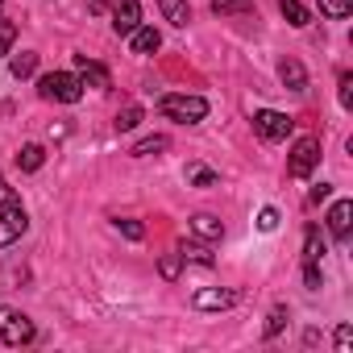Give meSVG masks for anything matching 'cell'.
<instances>
[{"mask_svg":"<svg viewBox=\"0 0 353 353\" xmlns=\"http://www.w3.org/2000/svg\"><path fill=\"white\" fill-rule=\"evenodd\" d=\"M303 287H307V291H320V287H324V274H320L316 262H303Z\"/></svg>","mask_w":353,"mask_h":353,"instance_id":"obj_29","label":"cell"},{"mask_svg":"<svg viewBox=\"0 0 353 353\" xmlns=\"http://www.w3.org/2000/svg\"><path fill=\"white\" fill-rule=\"evenodd\" d=\"M9 71H13V79H30V75L38 71V54H34V50H21V54L9 63Z\"/></svg>","mask_w":353,"mask_h":353,"instance_id":"obj_18","label":"cell"},{"mask_svg":"<svg viewBox=\"0 0 353 353\" xmlns=\"http://www.w3.org/2000/svg\"><path fill=\"white\" fill-rule=\"evenodd\" d=\"M179 262H200V266H212L216 258L208 254V245H196V241H183V245H179Z\"/></svg>","mask_w":353,"mask_h":353,"instance_id":"obj_19","label":"cell"},{"mask_svg":"<svg viewBox=\"0 0 353 353\" xmlns=\"http://www.w3.org/2000/svg\"><path fill=\"white\" fill-rule=\"evenodd\" d=\"M192 233L204 237V241H221V237H225V225H221L212 212H196V216H192Z\"/></svg>","mask_w":353,"mask_h":353,"instance_id":"obj_12","label":"cell"},{"mask_svg":"<svg viewBox=\"0 0 353 353\" xmlns=\"http://www.w3.org/2000/svg\"><path fill=\"white\" fill-rule=\"evenodd\" d=\"M0 5H5V0H0Z\"/></svg>","mask_w":353,"mask_h":353,"instance_id":"obj_35","label":"cell"},{"mask_svg":"<svg viewBox=\"0 0 353 353\" xmlns=\"http://www.w3.org/2000/svg\"><path fill=\"white\" fill-rule=\"evenodd\" d=\"M13 42H17V26H13L5 13H0V59H5V54L13 50Z\"/></svg>","mask_w":353,"mask_h":353,"instance_id":"obj_24","label":"cell"},{"mask_svg":"<svg viewBox=\"0 0 353 353\" xmlns=\"http://www.w3.org/2000/svg\"><path fill=\"white\" fill-rule=\"evenodd\" d=\"M291 117L287 112H274V108H258L254 112V129H258V137L262 141H283L287 133H291Z\"/></svg>","mask_w":353,"mask_h":353,"instance_id":"obj_6","label":"cell"},{"mask_svg":"<svg viewBox=\"0 0 353 353\" xmlns=\"http://www.w3.org/2000/svg\"><path fill=\"white\" fill-rule=\"evenodd\" d=\"M158 270H162V279H179V254H166Z\"/></svg>","mask_w":353,"mask_h":353,"instance_id":"obj_31","label":"cell"},{"mask_svg":"<svg viewBox=\"0 0 353 353\" xmlns=\"http://www.w3.org/2000/svg\"><path fill=\"white\" fill-rule=\"evenodd\" d=\"M170 121H179V125H200L204 117H208V100L204 96H162V104H158Z\"/></svg>","mask_w":353,"mask_h":353,"instance_id":"obj_2","label":"cell"},{"mask_svg":"<svg viewBox=\"0 0 353 353\" xmlns=\"http://www.w3.org/2000/svg\"><path fill=\"white\" fill-rule=\"evenodd\" d=\"M258 229H262V233H274V229H279V208H262V212H258Z\"/></svg>","mask_w":353,"mask_h":353,"instance_id":"obj_30","label":"cell"},{"mask_svg":"<svg viewBox=\"0 0 353 353\" xmlns=\"http://www.w3.org/2000/svg\"><path fill=\"white\" fill-rule=\"evenodd\" d=\"M117 233H125L129 241H141V237H145V225H141V221H129V216H121V221H117Z\"/></svg>","mask_w":353,"mask_h":353,"instance_id":"obj_27","label":"cell"},{"mask_svg":"<svg viewBox=\"0 0 353 353\" xmlns=\"http://www.w3.org/2000/svg\"><path fill=\"white\" fill-rule=\"evenodd\" d=\"M349 229H353V204L349 200H336L332 212H328V233L336 241H349Z\"/></svg>","mask_w":353,"mask_h":353,"instance_id":"obj_10","label":"cell"},{"mask_svg":"<svg viewBox=\"0 0 353 353\" xmlns=\"http://www.w3.org/2000/svg\"><path fill=\"white\" fill-rule=\"evenodd\" d=\"M320 13L332 17V21H345L353 13V0H320Z\"/></svg>","mask_w":353,"mask_h":353,"instance_id":"obj_22","label":"cell"},{"mask_svg":"<svg viewBox=\"0 0 353 353\" xmlns=\"http://www.w3.org/2000/svg\"><path fill=\"white\" fill-rule=\"evenodd\" d=\"M233 303H237V295L225 291V287H200V291L192 295V307H196V312H229Z\"/></svg>","mask_w":353,"mask_h":353,"instance_id":"obj_7","label":"cell"},{"mask_svg":"<svg viewBox=\"0 0 353 353\" xmlns=\"http://www.w3.org/2000/svg\"><path fill=\"white\" fill-rule=\"evenodd\" d=\"M320 162V141L316 137H299L291 145V158H287V170H291V179H307V174L316 170Z\"/></svg>","mask_w":353,"mask_h":353,"instance_id":"obj_5","label":"cell"},{"mask_svg":"<svg viewBox=\"0 0 353 353\" xmlns=\"http://www.w3.org/2000/svg\"><path fill=\"white\" fill-rule=\"evenodd\" d=\"M166 145H170V141H166L162 133H154V137H141V141H137L129 154H133V158H150V154H162Z\"/></svg>","mask_w":353,"mask_h":353,"instance_id":"obj_21","label":"cell"},{"mask_svg":"<svg viewBox=\"0 0 353 353\" xmlns=\"http://www.w3.org/2000/svg\"><path fill=\"white\" fill-rule=\"evenodd\" d=\"M332 196V183H320L316 192H312V204H320V200H328Z\"/></svg>","mask_w":353,"mask_h":353,"instance_id":"obj_33","label":"cell"},{"mask_svg":"<svg viewBox=\"0 0 353 353\" xmlns=\"http://www.w3.org/2000/svg\"><path fill=\"white\" fill-rule=\"evenodd\" d=\"M30 229V216L21 208V200L0 204V250H9L13 241H21V233Z\"/></svg>","mask_w":353,"mask_h":353,"instance_id":"obj_4","label":"cell"},{"mask_svg":"<svg viewBox=\"0 0 353 353\" xmlns=\"http://www.w3.org/2000/svg\"><path fill=\"white\" fill-rule=\"evenodd\" d=\"M42 162H46V150H42L38 141L21 145V154H17V166H21V170H30V174H34V170H42Z\"/></svg>","mask_w":353,"mask_h":353,"instance_id":"obj_16","label":"cell"},{"mask_svg":"<svg viewBox=\"0 0 353 353\" xmlns=\"http://www.w3.org/2000/svg\"><path fill=\"white\" fill-rule=\"evenodd\" d=\"M158 9H162V17L170 21V26H188L192 21V9H188V0H158Z\"/></svg>","mask_w":353,"mask_h":353,"instance_id":"obj_14","label":"cell"},{"mask_svg":"<svg viewBox=\"0 0 353 353\" xmlns=\"http://www.w3.org/2000/svg\"><path fill=\"white\" fill-rule=\"evenodd\" d=\"M254 9V0H212V13L221 17H233V13H250Z\"/></svg>","mask_w":353,"mask_h":353,"instance_id":"obj_23","label":"cell"},{"mask_svg":"<svg viewBox=\"0 0 353 353\" xmlns=\"http://www.w3.org/2000/svg\"><path fill=\"white\" fill-rule=\"evenodd\" d=\"M279 9H283V17H287V26H295V30H303L312 17H307V9L299 5V0H279Z\"/></svg>","mask_w":353,"mask_h":353,"instance_id":"obj_20","label":"cell"},{"mask_svg":"<svg viewBox=\"0 0 353 353\" xmlns=\"http://www.w3.org/2000/svg\"><path fill=\"white\" fill-rule=\"evenodd\" d=\"M336 100H341V108H353V75L349 71L336 79Z\"/></svg>","mask_w":353,"mask_h":353,"instance_id":"obj_26","label":"cell"},{"mask_svg":"<svg viewBox=\"0 0 353 353\" xmlns=\"http://www.w3.org/2000/svg\"><path fill=\"white\" fill-rule=\"evenodd\" d=\"M279 75H283V83H287L291 92H307V71H303V63H299V59H283Z\"/></svg>","mask_w":353,"mask_h":353,"instance_id":"obj_13","label":"cell"},{"mask_svg":"<svg viewBox=\"0 0 353 353\" xmlns=\"http://www.w3.org/2000/svg\"><path fill=\"white\" fill-rule=\"evenodd\" d=\"M38 336L34 320L26 312H13V307H0V341L5 345H30Z\"/></svg>","mask_w":353,"mask_h":353,"instance_id":"obj_3","label":"cell"},{"mask_svg":"<svg viewBox=\"0 0 353 353\" xmlns=\"http://www.w3.org/2000/svg\"><path fill=\"white\" fill-rule=\"evenodd\" d=\"M129 42H133V54H154V50L162 46V34H158L154 26H137V30L129 34Z\"/></svg>","mask_w":353,"mask_h":353,"instance_id":"obj_11","label":"cell"},{"mask_svg":"<svg viewBox=\"0 0 353 353\" xmlns=\"http://www.w3.org/2000/svg\"><path fill=\"white\" fill-rule=\"evenodd\" d=\"M188 183H192V188H216L221 174H216L212 166H204V162H188Z\"/></svg>","mask_w":353,"mask_h":353,"instance_id":"obj_15","label":"cell"},{"mask_svg":"<svg viewBox=\"0 0 353 353\" xmlns=\"http://www.w3.org/2000/svg\"><path fill=\"white\" fill-rule=\"evenodd\" d=\"M320 258H324V237L316 225H307L303 229V262H320Z\"/></svg>","mask_w":353,"mask_h":353,"instance_id":"obj_17","label":"cell"},{"mask_svg":"<svg viewBox=\"0 0 353 353\" xmlns=\"http://www.w3.org/2000/svg\"><path fill=\"white\" fill-rule=\"evenodd\" d=\"M283 324H287V307L279 303V307H270V316H266V336H279Z\"/></svg>","mask_w":353,"mask_h":353,"instance_id":"obj_28","label":"cell"},{"mask_svg":"<svg viewBox=\"0 0 353 353\" xmlns=\"http://www.w3.org/2000/svg\"><path fill=\"white\" fill-rule=\"evenodd\" d=\"M137 121H141V108H137V104H129L125 112H117V133H129V129H137Z\"/></svg>","mask_w":353,"mask_h":353,"instance_id":"obj_25","label":"cell"},{"mask_svg":"<svg viewBox=\"0 0 353 353\" xmlns=\"http://www.w3.org/2000/svg\"><path fill=\"white\" fill-rule=\"evenodd\" d=\"M75 67H79V83H83V88H96V92H108V88H112V75H108V67H100L96 59H88V54H75Z\"/></svg>","mask_w":353,"mask_h":353,"instance_id":"obj_8","label":"cell"},{"mask_svg":"<svg viewBox=\"0 0 353 353\" xmlns=\"http://www.w3.org/2000/svg\"><path fill=\"white\" fill-rule=\"evenodd\" d=\"M9 200H17V196H13V188L5 183V174H0V204H9Z\"/></svg>","mask_w":353,"mask_h":353,"instance_id":"obj_34","label":"cell"},{"mask_svg":"<svg viewBox=\"0 0 353 353\" xmlns=\"http://www.w3.org/2000/svg\"><path fill=\"white\" fill-rule=\"evenodd\" d=\"M38 96H42V100H59V104H79L83 83H79V75H71V71H50V75L38 79Z\"/></svg>","mask_w":353,"mask_h":353,"instance_id":"obj_1","label":"cell"},{"mask_svg":"<svg viewBox=\"0 0 353 353\" xmlns=\"http://www.w3.org/2000/svg\"><path fill=\"white\" fill-rule=\"evenodd\" d=\"M137 26H141V5L137 0H112V30L121 38H129Z\"/></svg>","mask_w":353,"mask_h":353,"instance_id":"obj_9","label":"cell"},{"mask_svg":"<svg viewBox=\"0 0 353 353\" xmlns=\"http://www.w3.org/2000/svg\"><path fill=\"white\" fill-rule=\"evenodd\" d=\"M349 345H353V328L341 324V328H336V353H349Z\"/></svg>","mask_w":353,"mask_h":353,"instance_id":"obj_32","label":"cell"}]
</instances>
